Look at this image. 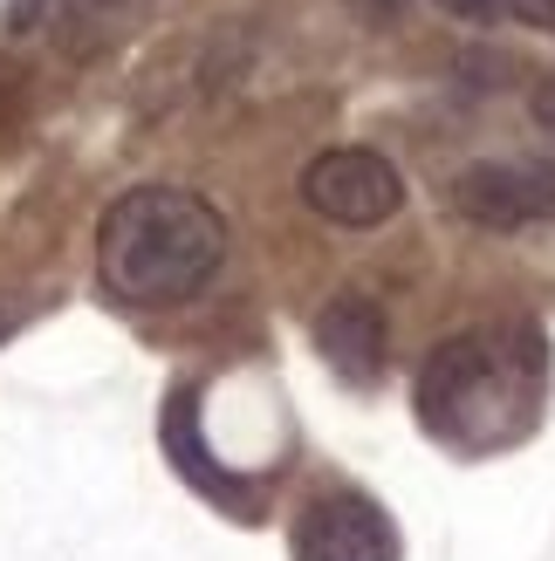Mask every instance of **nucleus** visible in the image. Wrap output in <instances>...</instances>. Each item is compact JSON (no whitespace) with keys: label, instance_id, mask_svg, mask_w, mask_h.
I'll return each mask as SVG.
<instances>
[{"label":"nucleus","instance_id":"obj_2","mask_svg":"<svg viewBox=\"0 0 555 561\" xmlns=\"http://www.w3.org/2000/svg\"><path fill=\"white\" fill-rule=\"evenodd\" d=\"M535 335L474 329L439 343L419 377V417L453 445H501L529 425L535 398Z\"/></svg>","mask_w":555,"mask_h":561},{"label":"nucleus","instance_id":"obj_1","mask_svg":"<svg viewBox=\"0 0 555 561\" xmlns=\"http://www.w3.org/2000/svg\"><path fill=\"white\" fill-rule=\"evenodd\" d=\"M227 261V219L200 192L179 185H137L97 227V274L110 295L137 308H165L200 295L213 267Z\"/></svg>","mask_w":555,"mask_h":561},{"label":"nucleus","instance_id":"obj_4","mask_svg":"<svg viewBox=\"0 0 555 561\" xmlns=\"http://www.w3.org/2000/svg\"><path fill=\"white\" fill-rule=\"evenodd\" d=\"M453 206L474 219V227L514 233L529 219L555 213V164H466L453 179Z\"/></svg>","mask_w":555,"mask_h":561},{"label":"nucleus","instance_id":"obj_10","mask_svg":"<svg viewBox=\"0 0 555 561\" xmlns=\"http://www.w3.org/2000/svg\"><path fill=\"white\" fill-rule=\"evenodd\" d=\"M103 8H124V0H76V14H103Z\"/></svg>","mask_w":555,"mask_h":561},{"label":"nucleus","instance_id":"obj_12","mask_svg":"<svg viewBox=\"0 0 555 561\" xmlns=\"http://www.w3.org/2000/svg\"><path fill=\"white\" fill-rule=\"evenodd\" d=\"M371 8H384V14H392V8H398V0H371Z\"/></svg>","mask_w":555,"mask_h":561},{"label":"nucleus","instance_id":"obj_7","mask_svg":"<svg viewBox=\"0 0 555 561\" xmlns=\"http://www.w3.org/2000/svg\"><path fill=\"white\" fill-rule=\"evenodd\" d=\"M501 14H514V21L542 27V35H555V0H501Z\"/></svg>","mask_w":555,"mask_h":561},{"label":"nucleus","instance_id":"obj_6","mask_svg":"<svg viewBox=\"0 0 555 561\" xmlns=\"http://www.w3.org/2000/svg\"><path fill=\"white\" fill-rule=\"evenodd\" d=\"M316 343L329 356V370L350 383H371L384 370V308L371 295H337L316 316Z\"/></svg>","mask_w":555,"mask_h":561},{"label":"nucleus","instance_id":"obj_9","mask_svg":"<svg viewBox=\"0 0 555 561\" xmlns=\"http://www.w3.org/2000/svg\"><path fill=\"white\" fill-rule=\"evenodd\" d=\"M535 124L555 137V82H542V90H535Z\"/></svg>","mask_w":555,"mask_h":561},{"label":"nucleus","instance_id":"obj_5","mask_svg":"<svg viewBox=\"0 0 555 561\" xmlns=\"http://www.w3.org/2000/svg\"><path fill=\"white\" fill-rule=\"evenodd\" d=\"M398 541L384 514L356 493H337V500H316L309 520L295 535V561H392Z\"/></svg>","mask_w":555,"mask_h":561},{"label":"nucleus","instance_id":"obj_3","mask_svg":"<svg viewBox=\"0 0 555 561\" xmlns=\"http://www.w3.org/2000/svg\"><path fill=\"white\" fill-rule=\"evenodd\" d=\"M302 199H309L322 219H337V227H384V219L405 206V185L377 151L337 145L302 172Z\"/></svg>","mask_w":555,"mask_h":561},{"label":"nucleus","instance_id":"obj_11","mask_svg":"<svg viewBox=\"0 0 555 561\" xmlns=\"http://www.w3.org/2000/svg\"><path fill=\"white\" fill-rule=\"evenodd\" d=\"M8 329H14V308H0V343H8Z\"/></svg>","mask_w":555,"mask_h":561},{"label":"nucleus","instance_id":"obj_8","mask_svg":"<svg viewBox=\"0 0 555 561\" xmlns=\"http://www.w3.org/2000/svg\"><path fill=\"white\" fill-rule=\"evenodd\" d=\"M439 8H446L453 21H494V14H501V0H439Z\"/></svg>","mask_w":555,"mask_h":561}]
</instances>
